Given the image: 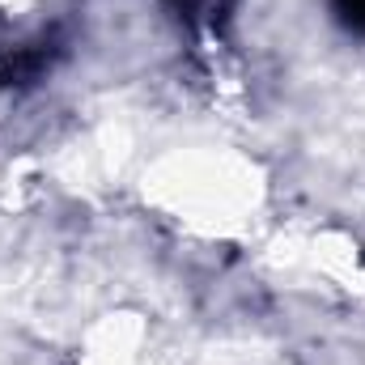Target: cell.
Wrapping results in <instances>:
<instances>
[{"mask_svg": "<svg viewBox=\"0 0 365 365\" xmlns=\"http://www.w3.org/2000/svg\"><path fill=\"white\" fill-rule=\"evenodd\" d=\"M331 9H336V17H340L344 30L365 34V0H331Z\"/></svg>", "mask_w": 365, "mask_h": 365, "instance_id": "1", "label": "cell"}]
</instances>
